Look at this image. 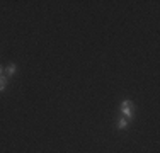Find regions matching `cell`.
<instances>
[{"mask_svg":"<svg viewBox=\"0 0 160 153\" xmlns=\"http://www.w3.org/2000/svg\"><path fill=\"white\" fill-rule=\"evenodd\" d=\"M121 112H123L124 119H131L133 117V104L129 100H124L123 104H121Z\"/></svg>","mask_w":160,"mask_h":153,"instance_id":"1","label":"cell"},{"mask_svg":"<svg viewBox=\"0 0 160 153\" xmlns=\"http://www.w3.org/2000/svg\"><path fill=\"white\" fill-rule=\"evenodd\" d=\"M117 128H119V129H126V128H128V119L121 117V119H119V122H117Z\"/></svg>","mask_w":160,"mask_h":153,"instance_id":"2","label":"cell"},{"mask_svg":"<svg viewBox=\"0 0 160 153\" xmlns=\"http://www.w3.org/2000/svg\"><path fill=\"white\" fill-rule=\"evenodd\" d=\"M5 85H7V77H4V75H2V77H0V92L5 89Z\"/></svg>","mask_w":160,"mask_h":153,"instance_id":"3","label":"cell"},{"mask_svg":"<svg viewBox=\"0 0 160 153\" xmlns=\"http://www.w3.org/2000/svg\"><path fill=\"white\" fill-rule=\"evenodd\" d=\"M7 75H9V77H14V75H16V65H10V66L7 68Z\"/></svg>","mask_w":160,"mask_h":153,"instance_id":"4","label":"cell"},{"mask_svg":"<svg viewBox=\"0 0 160 153\" xmlns=\"http://www.w3.org/2000/svg\"><path fill=\"white\" fill-rule=\"evenodd\" d=\"M2 72H4V68H2V66H0V77H2Z\"/></svg>","mask_w":160,"mask_h":153,"instance_id":"5","label":"cell"}]
</instances>
